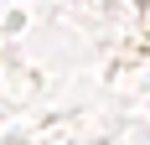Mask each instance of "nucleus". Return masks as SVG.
Wrapping results in <instances>:
<instances>
[]
</instances>
